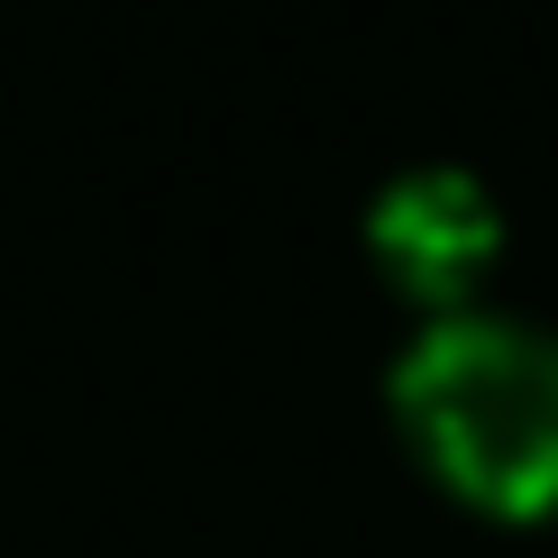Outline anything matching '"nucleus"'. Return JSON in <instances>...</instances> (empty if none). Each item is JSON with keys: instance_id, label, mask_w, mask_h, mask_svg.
Instances as JSON below:
<instances>
[{"instance_id": "obj_1", "label": "nucleus", "mask_w": 558, "mask_h": 558, "mask_svg": "<svg viewBox=\"0 0 558 558\" xmlns=\"http://www.w3.org/2000/svg\"><path fill=\"white\" fill-rule=\"evenodd\" d=\"M403 449L485 522H558V330L495 302L422 320L385 366Z\"/></svg>"}, {"instance_id": "obj_2", "label": "nucleus", "mask_w": 558, "mask_h": 558, "mask_svg": "<svg viewBox=\"0 0 558 558\" xmlns=\"http://www.w3.org/2000/svg\"><path fill=\"white\" fill-rule=\"evenodd\" d=\"M366 266H376L422 320L468 312V302L485 293V275L504 266V202H495V183H485L476 166H449V156L385 174L376 202H366Z\"/></svg>"}]
</instances>
